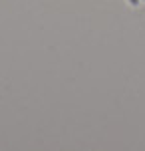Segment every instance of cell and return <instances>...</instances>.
I'll return each instance as SVG.
<instances>
[{
	"label": "cell",
	"instance_id": "obj_1",
	"mask_svg": "<svg viewBox=\"0 0 145 151\" xmlns=\"http://www.w3.org/2000/svg\"><path fill=\"white\" fill-rule=\"evenodd\" d=\"M127 2H129L131 6H139V2H141V0H127Z\"/></svg>",
	"mask_w": 145,
	"mask_h": 151
},
{
	"label": "cell",
	"instance_id": "obj_2",
	"mask_svg": "<svg viewBox=\"0 0 145 151\" xmlns=\"http://www.w3.org/2000/svg\"><path fill=\"white\" fill-rule=\"evenodd\" d=\"M143 2H145V0H143Z\"/></svg>",
	"mask_w": 145,
	"mask_h": 151
}]
</instances>
